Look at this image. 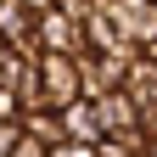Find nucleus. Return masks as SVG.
<instances>
[{"label":"nucleus","instance_id":"f257e3e1","mask_svg":"<svg viewBox=\"0 0 157 157\" xmlns=\"http://www.w3.org/2000/svg\"><path fill=\"white\" fill-rule=\"evenodd\" d=\"M39 90H45L51 107H67L73 95H84V84H78V51H39Z\"/></svg>","mask_w":157,"mask_h":157},{"label":"nucleus","instance_id":"f03ea898","mask_svg":"<svg viewBox=\"0 0 157 157\" xmlns=\"http://www.w3.org/2000/svg\"><path fill=\"white\" fill-rule=\"evenodd\" d=\"M34 45L39 51H84V17L67 6H45L34 17Z\"/></svg>","mask_w":157,"mask_h":157},{"label":"nucleus","instance_id":"7ed1b4c3","mask_svg":"<svg viewBox=\"0 0 157 157\" xmlns=\"http://www.w3.org/2000/svg\"><path fill=\"white\" fill-rule=\"evenodd\" d=\"M95 101V118H101V135H112V129H140V101L124 90V84H112L107 95H90Z\"/></svg>","mask_w":157,"mask_h":157},{"label":"nucleus","instance_id":"20e7f679","mask_svg":"<svg viewBox=\"0 0 157 157\" xmlns=\"http://www.w3.org/2000/svg\"><path fill=\"white\" fill-rule=\"evenodd\" d=\"M0 39H6L11 51H39L34 45V11L23 6V0H0Z\"/></svg>","mask_w":157,"mask_h":157},{"label":"nucleus","instance_id":"39448f33","mask_svg":"<svg viewBox=\"0 0 157 157\" xmlns=\"http://www.w3.org/2000/svg\"><path fill=\"white\" fill-rule=\"evenodd\" d=\"M62 112V135H73V140H101V118H95V101L90 95H73Z\"/></svg>","mask_w":157,"mask_h":157},{"label":"nucleus","instance_id":"423d86ee","mask_svg":"<svg viewBox=\"0 0 157 157\" xmlns=\"http://www.w3.org/2000/svg\"><path fill=\"white\" fill-rule=\"evenodd\" d=\"M17 124H23V135H34L39 146H56V140H62V112H56V107H23Z\"/></svg>","mask_w":157,"mask_h":157},{"label":"nucleus","instance_id":"0eeeda50","mask_svg":"<svg viewBox=\"0 0 157 157\" xmlns=\"http://www.w3.org/2000/svg\"><path fill=\"white\" fill-rule=\"evenodd\" d=\"M45 157H95V140H73V135H62L56 146H45Z\"/></svg>","mask_w":157,"mask_h":157},{"label":"nucleus","instance_id":"6e6552de","mask_svg":"<svg viewBox=\"0 0 157 157\" xmlns=\"http://www.w3.org/2000/svg\"><path fill=\"white\" fill-rule=\"evenodd\" d=\"M17 135H23V124H17V118H0V157H11Z\"/></svg>","mask_w":157,"mask_h":157},{"label":"nucleus","instance_id":"1a4fd4ad","mask_svg":"<svg viewBox=\"0 0 157 157\" xmlns=\"http://www.w3.org/2000/svg\"><path fill=\"white\" fill-rule=\"evenodd\" d=\"M11 157H45V146H39L34 135H17V146H11Z\"/></svg>","mask_w":157,"mask_h":157},{"label":"nucleus","instance_id":"9d476101","mask_svg":"<svg viewBox=\"0 0 157 157\" xmlns=\"http://www.w3.org/2000/svg\"><path fill=\"white\" fill-rule=\"evenodd\" d=\"M17 112H23V107H17V90L0 84V118H17Z\"/></svg>","mask_w":157,"mask_h":157},{"label":"nucleus","instance_id":"9b49d317","mask_svg":"<svg viewBox=\"0 0 157 157\" xmlns=\"http://www.w3.org/2000/svg\"><path fill=\"white\" fill-rule=\"evenodd\" d=\"M23 6H28L34 17H39V11H45V6H56V0H23Z\"/></svg>","mask_w":157,"mask_h":157},{"label":"nucleus","instance_id":"f8f14e48","mask_svg":"<svg viewBox=\"0 0 157 157\" xmlns=\"http://www.w3.org/2000/svg\"><path fill=\"white\" fill-rule=\"evenodd\" d=\"M140 157H157V135H151V140H146V151H140Z\"/></svg>","mask_w":157,"mask_h":157},{"label":"nucleus","instance_id":"ddd939ff","mask_svg":"<svg viewBox=\"0 0 157 157\" xmlns=\"http://www.w3.org/2000/svg\"><path fill=\"white\" fill-rule=\"evenodd\" d=\"M6 56H11V45H6V39H0V62H6Z\"/></svg>","mask_w":157,"mask_h":157}]
</instances>
